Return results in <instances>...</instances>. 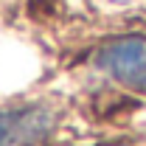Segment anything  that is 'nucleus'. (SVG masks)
Here are the masks:
<instances>
[{
  "instance_id": "f257e3e1",
  "label": "nucleus",
  "mask_w": 146,
  "mask_h": 146,
  "mask_svg": "<svg viewBox=\"0 0 146 146\" xmlns=\"http://www.w3.org/2000/svg\"><path fill=\"white\" fill-rule=\"evenodd\" d=\"M98 65L121 84L146 93V34L121 36L98 51Z\"/></svg>"
},
{
  "instance_id": "f03ea898",
  "label": "nucleus",
  "mask_w": 146,
  "mask_h": 146,
  "mask_svg": "<svg viewBox=\"0 0 146 146\" xmlns=\"http://www.w3.org/2000/svg\"><path fill=\"white\" fill-rule=\"evenodd\" d=\"M51 129V112L45 107H23L0 112V146H34Z\"/></svg>"
}]
</instances>
